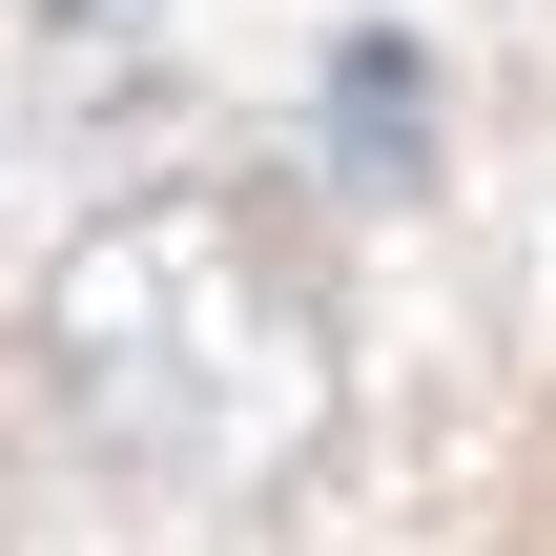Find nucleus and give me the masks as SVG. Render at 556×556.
<instances>
[{"label":"nucleus","mask_w":556,"mask_h":556,"mask_svg":"<svg viewBox=\"0 0 556 556\" xmlns=\"http://www.w3.org/2000/svg\"><path fill=\"white\" fill-rule=\"evenodd\" d=\"M413 144V41H351V165Z\"/></svg>","instance_id":"2"},{"label":"nucleus","mask_w":556,"mask_h":556,"mask_svg":"<svg viewBox=\"0 0 556 556\" xmlns=\"http://www.w3.org/2000/svg\"><path fill=\"white\" fill-rule=\"evenodd\" d=\"M41 392L103 475H165V495H268L309 433H330V289L289 268L268 206L227 186H144L62 248L41 289Z\"/></svg>","instance_id":"1"}]
</instances>
